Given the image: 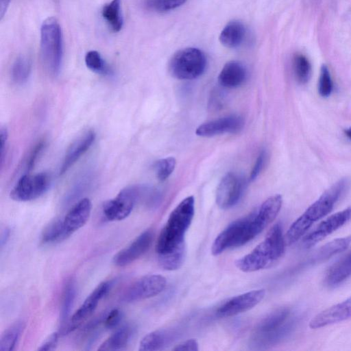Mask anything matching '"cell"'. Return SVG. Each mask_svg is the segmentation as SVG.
<instances>
[{"instance_id": "cell-24", "label": "cell", "mask_w": 351, "mask_h": 351, "mask_svg": "<svg viewBox=\"0 0 351 351\" xmlns=\"http://www.w3.org/2000/svg\"><path fill=\"white\" fill-rule=\"evenodd\" d=\"M76 295L75 282L73 279L69 280L62 293L60 319L62 330L66 327L69 322L71 312L74 304Z\"/></svg>"}, {"instance_id": "cell-7", "label": "cell", "mask_w": 351, "mask_h": 351, "mask_svg": "<svg viewBox=\"0 0 351 351\" xmlns=\"http://www.w3.org/2000/svg\"><path fill=\"white\" fill-rule=\"evenodd\" d=\"M141 189L136 186L125 188L114 198L106 202L102 207L105 219L114 221L123 220L128 217L141 195Z\"/></svg>"}, {"instance_id": "cell-2", "label": "cell", "mask_w": 351, "mask_h": 351, "mask_svg": "<svg viewBox=\"0 0 351 351\" xmlns=\"http://www.w3.org/2000/svg\"><path fill=\"white\" fill-rule=\"evenodd\" d=\"M195 213L193 196L184 199L171 213L161 230L156 244L158 254L171 252L184 245V235L189 228Z\"/></svg>"}, {"instance_id": "cell-26", "label": "cell", "mask_w": 351, "mask_h": 351, "mask_svg": "<svg viewBox=\"0 0 351 351\" xmlns=\"http://www.w3.org/2000/svg\"><path fill=\"white\" fill-rule=\"evenodd\" d=\"M101 16L114 32H119L123 24L121 0H112L101 10Z\"/></svg>"}, {"instance_id": "cell-14", "label": "cell", "mask_w": 351, "mask_h": 351, "mask_svg": "<svg viewBox=\"0 0 351 351\" xmlns=\"http://www.w3.org/2000/svg\"><path fill=\"white\" fill-rule=\"evenodd\" d=\"M154 237L152 230H147L138 236L129 245L118 252L113 263L119 267L128 265L143 255L149 248Z\"/></svg>"}, {"instance_id": "cell-1", "label": "cell", "mask_w": 351, "mask_h": 351, "mask_svg": "<svg viewBox=\"0 0 351 351\" xmlns=\"http://www.w3.org/2000/svg\"><path fill=\"white\" fill-rule=\"evenodd\" d=\"M348 180L341 179L327 189L289 227L285 241L292 245L304 236L313 223L328 215L348 186Z\"/></svg>"}, {"instance_id": "cell-10", "label": "cell", "mask_w": 351, "mask_h": 351, "mask_svg": "<svg viewBox=\"0 0 351 351\" xmlns=\"http://www.w3.org/2000/svg\"><path fill=\"white\" fill-rule=\"evenodd\" d=\"M245 187L243 178L234 173H228L220 181L216 191V202L222 209L236 205L241 199Z\"/></svg>"}, {"instance_id": "cell-17", "label": "cell", "mask_w": 351, "mask_h": 351, "mask_svg": "<svg viewBox=\"0 0 351 351\" xmlns=\"http://www.w3.org/2000/svg\"><path fill=\"white\" fill-rule=\"evenodd\" d=\"M92 209L89 199L83 198L77 202L62 219L64 232L69 237L81 228L88 220Z\"/></svg>"}, {"instance_id": "cell-25", "label": "cell", "mask_w": 351, "mask_h": 351, "mask_svg": "<svg viewBox=\"0 0 351 351\" xmlns=\"http://www.w3.org/2000/svg\"><path fill=\"white\" fill-rule=\"evenodd\" d=\"M170 342V333L165 330H156L146 335L141 341V351L160 350Z\"/></svg>"}, {"instance_id": "cell-40", "label": "cell", "mask_w": 351, "mask_h": 351, "mask_svg": "<svg viewBox=\"0 0 351 351\" xmlns=\"http://www.w3.org/2000/svg\"><path fill=\"white\" fill-rule=\"evenodd\" d=\"M44 145L45 142L43 141H40L36 145V146L34 147V148L30 154L27 165V169H30L34 167V163L36 162L38 156H39L42 149H43Z\"/></svg>"}, {"instance_id": "cell-13", "label": "cell", "mask_w": 351, "mask_h": 351, "mask_svg": "<svg viewBox=\"0 0 351 351\" xmlns=\"http://www.w3.org/2000/svg\"><path fill=\"white\" fill-rule=\"evenodd\" d=\"M265 295V289H260L237 295L221 305L217 314L220 317H227L245 312L260 303Z\"/></svg>"}, {"instance_id": "cell-35", "label": "cell", "mask_w": 351, "mask_h": 351, "mask_svg": "<svg viewBox=\"0 0 351 351\" xmlns=\"http://www.w3.org/2000/svg\"><path fill=\"white\" fill-rule=\"evenodd\" d=\"M333 89V84L330 71L326 65L321 67L318 83V91L322 97H327L330 95Z\"/></svg>"}, {"instance_id": "cell-28", "label": "cell", "mask_w": 351, "mask_h": 351, "mask_svg": "<svg viewBox=\"0 0 351 351\" xmlns=\"http://www.w3.org/2000/svg\"><path fill=\"white\" fill-rule=\"evenodd\" d=\"M31 71V60L25 56H20L13 62L11 77L15 84L22 85L28 80Z\"/></svg>"}, {"instance_id": "cell-8", "label": "cell", "mask_w": 351, "mask_h": 351, "mask_svg": "<svg viewBox=\"0 0 351 351\" xmlns=\"http://www.w3.org/2000/svg\"><path fill=\"white\" fill-rule=\"evenodd\" d=\"M50 176L47 173L23 176L10 192V197L19 202H27L38 198L49 189Z\"/></svg>"}, {"instance_id": "cell-6", "label": "cell", "mask_w": 351, "mask_h": 351, "mask_svg": "<svg viewBox=\"0 0 351 351\" xmlns=\"http://www.w3.org/2000/svg\"><path fill=\"white\" fill-rule=\"evenodd\" d=\"M206 58L202 51L188 47L176 52L169 62V71L178 80H193L205 71Z\"/></svg>"}, {"instance_id": "cell-12", "label": "cell", "mask_w": 351, "mask_h": 351, "mask_svg": "<svg viewBox=\"0 0 351 351\" xmlns=\"http://www.w3.org/2000/svg\"><path fill=\"white\" fill-rule=\"evenodd\" d=\"M112 283L105 281L100 283L86 298L82 304L72 315L66 327L62 330L66 334L76 328L82 322L90 317L96 309L101 300L110 289Z\"/></svg>"}, {"instance_id": "cell-42", "label": "cell", "mask_w": 351, "mask_h": 351, "mask_svg": "<svg viewBox=\"0 0 351 351\" xmlns=\"http://www.w3.org/2000/svg\"><path fill=\"white\" fill-rule=\"evenodd\" d=\"M12 0H0V16L2 19Z\"/></svg>"}, {"instance_id": "cell-34", "label": "cell", "mask_w": 351, "mask_h": 351, "mask_svg": "<svg viewBox=\"0 0 351 351\" xmlns=\"http://www.w3.org/2000/svg\"><path fill=\"white\" fill-rule=\"evenodd\" d=\"M176 161L173 157L162 158L156 162L154 170L157 178L163 182L166 180L174 171Z\"/></svg>"}, {"instance_id": "cell-37", "label": "cell", "mask_w": 351, "mask_h": 351, "mask_svg": "<svg viewBox=\"0 0 351 351\" xmlns=\"http://www.w3.org/2000/svg\"><path fill=\"white\" fill-rule=\"evenodd\" d=\"M59 335L57 332H54L49 335L47 338L38 348L39 351H50L53 350L57 347L58 343Z\"/></svg>"}, {"instance_id": "cell-44", "label": "cell", "mask_w": 351, "mask_h": 351, "mask_svg": "<svg viewBox=\"0 0 351 351\" xmlns=\"http://www.w3.org/2000/svg\"><path fill=\"white\" fill-rule=\"evenodd\" d=\"M345 134L350 139H351V128L346 130Z\"/></svg>"}, {"instance_id": "cell-27", "label": "cell", "mask_w": 351, "mask_h": 351, "mask_svg": "<svg viewBox=\"0 0 351 351\" xmlns=\"http://www.w3.org/2000/svg\"><path fill=\"white\" fill-rule=\"evenodd\" d=\"M25 326L23 321L18 320L5 329L0 337V351L14 350Z\"/></svg>"}, {"instance_id": "cell-19", "label": "cell", "mask_w": 351, "mask_h": 351, "mask_svg": "<svg viewBox=\"0 0 351 351\" xmlns=\"http://www.w3.org/2000/svg\"><path fill=\"white\" fill-rule=\"evenodd\" d=\"M95 139V134L89 130L78 137L69 147L60 170L62 175L66 172L91 147Z\"/></svg>"}, {"instance_id": "cell-11", "label": "cell", "mask_w": 351, "mask_h": 351, "mask_svg": "<svg viewBox=\"0 0 351 351\" xmlns=\"http://www.w3.org/2000/svg\"><path fill=\"white\" fill-rule=\"evenodd\" d=\"M351 219V206L336 213L318 224L303 239L305 248H310Z\"/></svg>"}, {"instance_id": "cell-41", "label": "cell", "mask_w": 351, "mask_h": 351, "mask_svg": "<svg viewBox=\"0 0 351 351\" xmlns=\"http://www.w3.org/2000/svg\"><path fill=\"white\" fill-rule=\"evenodd\" d=\"M7 139H8V131H7L6 128H1V130H0L1 160H2V158H3L4 147L5 146Z\"/></svg>"}, {"instance_id": "cell-31", "label": "cell", "mask_w": 351, "mask_h": 351, "mask_svg": "<svg viewBox=\"0 0 351 351\" xmlns=\"http://www.w3.org/2000/svg\"><path fill=\"white\" fill-rule=\"evenodd\" d=\"M293 70L296 80L302 84L308 82L311 76V64L303 54L297 53L293 58Z\"/></svg>"}, {"instance_id": "cell-15", "label": "cell", "mask_w": 351, "mask_h": 351, "mask_svg": "<svg viewBox=\"0 0 351 351\" xmlns=\"http://www.w3.org/2000/svg\"><path fill=\"white\" fill-rule=\"evenodd\" d=\"M244 125L243 119L236 114L219 118L200 125L195 131L197 136L210 137L225 133H237Z\"/></svg>"}, {"instance_id": "cell-36", "label": "cell", "mask_w": 351, "mask_h": 351, "mask_svg": "<svg viewBox=\"0 0 351 351\" xmlns=\"http://www.w3.org/2000/svg\"><path fill=\"white\" fill-rule=\"evenodd\" d=\"M121 312L114 308L111 310L104 317L103 320L104 326L107 329H112L116 327L121 319Z\"/></svg>"}, {"instance_id": "cell-21", "label": "cell", "mask_w": 351, "mask_h": 351, "mask_svg": "<svg viewBox=\"0 0 351 351\" xmlns=\"http://www.w3.org/2000/svg\"><path fill=\"white\" fill-rule=\"evenodd\" d=\"M245 33V27L241 22L232 21L221 30L219 39L226 47L236 48L243 42Z\"/></svg>"}, {"instance_id": "cell-5", "label": "cell", "mask_w": 351, "mask_h": 351, "mask_svg": "<svg viewBox=\"0 0 351 351\" xmlns=\"http://www.w3.org/2000/svg\"><path fill=\"white\" fill-rule=\"evenodd\" d=\"M282 204V196L274 195L265 200L252 213L241 218L245 244L254 239L275 219Z\"/></svg>"}, {"instance_id": "cell-33", "label": "cell", "mask_w": 351, "mask_h": 351, "mask_svg": "<svg viewBox=\"0 0 351 351\" xmlns=\"http://www.w3.org/2000/svg\"><path fill=\"white\" fill-rule=\"evenodd\" d=\"M186 0H144L145 7L156 12H166L181 6Z\"/></svg>"}, {"instance_id": "cell-3", "label": "cell", "mask_w": 351, "mask_h": 351, "mask_svg": "<svg viewBox=\"0 0 351 351\" xmlns=\"http://www.w3.org/2000/svg\"><path fill=\"white\" fill-rule=\"evenodd\" d=\"M285 239L280 223L275 224L265 239L249 254L235 261L236 267L243 272H253L271 267L283 255Z\"/></svg>"}, {"instance_id": "cell-20", "label": "cell", "mask_w": 351, "mask_h": 351, "mask_svg": "<svg viewBox=\"0 0 351 351\" xmlns=\"http://www.w3.org/2000/svg\"><path fill=\"white\" fill-rule=\"evenodd\" d=\"M247 77L244 65L238 61L227 62L218 76L219 83L223 87L234 88L241 86Z\"/></svg>"}, {"instance_id": "cell-29", "label": "cell", "mask_w": 351, "mask_h": 351, "mask_svg": "<svg viewBox=\"0 0 351 351\" xmlns=\"http://www.w3.org/2000/svg\"><path fill=\"white\" fill-rule=\"evenodd\" d=\"M68 238L66 236L62 219H57L51 221L43 230L41 242L44 244H53L62 241Z\"/></svg>"}, {"instance_id": "cell-16", "label": "cell", "mask_w": 351, "mask_h": 351, "mask_svg": "<svg viewBox=\"0 0 351 351\" xmlns=\"http://www.w3.org/2000/svg\"><path fill=\"white\" fill-rule=\"evenodd\" d=\"M351 318V297L333 305L315 315L310 322L311 328L316 329Z\"/></svg>"}, {"instance_id": "cell-23", "label": "cell", "mask_w": 351, "mask_h": 351, "mask_svg": "<svg viewBox=\"0 0 351 351\" xmlns=\"http://www.w3.org/2000/svg\"><path fill=\"white\" fill-rule=\"evenodd\" d=\"M134 333L130 325H124L112 333L98 348L99 350H119L124 349L129 343Z\"/></svg>"}, {"instance_id": "cell-43", "label": "cell", "mask_w": 351, "mask_h": 351, "mask_svg": "<svg viewBox=\"0 0 351 351\" xmlns=\"http://www.w3.org/2000/svg\"><path fill=\"white\" fill-rule=\"evenodd\" d=\"M9 236H10V230L8 228L5 229L1 232V241H0L1 248H3V246L5 245V243L9 238Z\"/></svg>"}, {"instance_id": "cell-18", "label": "cell", "mask_w": 351, "mask_h": 351, "mask_svg": "<svg viewBox=\"0 0 351 351\" xmlns=\"http://www.w3.org/2000/svg\"><path fill=\"white\" fill-rule=\"evenodd\" d=\"M351 243V235L338 238L320 247L310 254L302 266L304 268L322 263L334 255L344 251Z\"/></svg>"}, {"instance_id": "cell-32", "label": "cell", "mask_w": 351, "mask_h": 351, "mask_svg": "<svg viewBox=\"0 0 351 351\" xmlns=\"http://www.w3.org/2000/svg\"><path fill=\"white\" fill-rule=\"evenodd\" d=\"M84 61L88 69L94 73L103 75H112V69L97 51H88L85 56Z\"/></svg>"}, {"instance_id": "cell-38", "label": "cell", "mask_w": 351, "mask_h": 351, "mask_svg": "<svg viewBox=\"0 0 351 351\" xmlns=\"http://www.w3.org/2000/svg\"><path fill=\"white\" fill-rule=\"evenodd\" d=\"M266 154L264 151H262L257 157L256 162L252 167L250 179L251 180H255L260 174L265 162Z\"/></svg>"}, {"instance_id": "cell-39", "label": "cell", "mask_w": 351, "mask_h": 351, "mask_svg": "<svg viewBox=\"0 0 351 351\" xmlns=\"http://www.w3.org/2000/svg\"><path fill=\"white\" fill-rule=\"evenodd\" d=\"M198 350V343L194 339L186 340L173 348L175 351H197Z\"/></svg>"}, {"instance_id": "cell-30", "label": "cell", "mask_w": 351, "mask_h": 351, "mask_svg": "<svg viewBox=\"0 0 351 351\" xmlns=\"http://www.w3.org/2000/svg\"><path fill=\"white\" fill-rule=\"evenodd\" d=\"M186 256L185 244L178 249L164 254L158 255V263L165 270L173 271L180 268Z\"/></svg>"}, {"instance_id": "cell-22", "label": "cell", "mask_w": 351, "mask_h": 351, "mask_svg": "<svg viewBox=\"0 0 351 351\" xmlns=\"http://www.w3.org/2000/svg\"><path fill=\"white\" fill-rule=\"evenodd\" d=\"M351 275V250L328 269L325 283L335 287L346 280Z\"/></svg>"}, {"instance_id": "cell-4", "label": "cell", "mask_w": 351, "mask_h": 351, "mask_svg": "<svg viewBox=\"0 0 351 351\" xmlns=\"http://www.w3.org/2000/svg\"><path fill=\"white\" fill-rule=\"evenodd\" d=\"M40 53L47 71L58 75L62 62L63 40L60 24L53 17L47 18L41 25Z\"/></svg>"}, {"instance_id": "cell-9", "label": "cell", "mask_w": 351, "mask_h": 351, "mask_svg": "<svg viewBox=\"0 0 351 351\" xmlns=\"http://www.w3.org/2000/svg\"><path fill=\"white\" fill-rule=\"evenodd\" d=\"M166 278L158 274L146 275L133 282L123 293L121 300L128 303L147 299L161 293Z\"/></svg>"}]
</instances>
